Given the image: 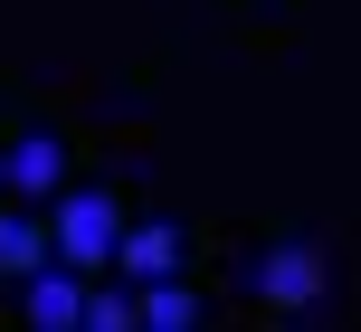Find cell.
Instances as JSON below:
<instances>
[{"label":"cell","mask_w":361,"mask_h":332,"mask_svg":"<svg viewBox=\"0 0 361 332\" xmlns=\"http://www.w3.org/2000/svg\"><path fill=\"white\" fill-rule=\"evenodd\" d=\"M247 295H257V304H276V314H305V304H324V295H333V257H324L314 238H276V247H257Z\"/></svg>","instance_id":"obj_2"},{"label":"cell","mask_w":361,"mask_h":332,"mask_svg":"<svg viewBox=\"0 0 361 332\" xmlns=\"http://www.w3.org/2000/svg\"><path fill=\"white\" fill-rule=\"evenodd\" d=\"M0 200H10V190H0Z\"/></svg>","instance_id":"obj_9"},{"label":"cell","mask_w":361,"mask_h":332,"mask_svg":"<svg viewBox=\"0 0 361 332\" xmlns=\"http://www.w3.org/2000/svg\"><path fill=\"white\" fill-rule=\"evenodd\" d=\"M86 332H133V285H86Z\"/></svg>","instance_id":"obj_8"},{"label":"cell","mask_w":361,"mask_h":332,"mask_svg":"<svg viewBox=\"0 0 361 332\" xmlns=\"http://www.w3.org/2000/svg\"><path fill=\"white\" fill-rule=\"evenodd\" d=\"M48 266V219H29V209H0V285L38 276Z\"/></svg>","instance_id":"obj_6"},{"label":"cell","mask_w":361,"mask_h":332,"mask_svg":"<svg viewBox=\"0 0 361 332\" xmlns=\"http://www.w3.org/2000/svg\"><path fill=\"white\" fill-rule=\"evenodd\" d=\"M57 181H67V143H57V133H19V143H0V190H10V200H48Z\"/></svg>","instance_id":"obj_4"},{"label":"cell","mask_w":361,"mask_h":332,"mask_svg":"<svg viewBox=\"0 0 361 332\" xmlns=\"http://www.w3.org/2000/svg\"><path fill=\"white\" fill-rule=\"evenodd\" d=\"M180 266H190V228H180V219H124V238H114V266H105V276L152 285V276H180Z\"/></svg>","instance_id":"obj_3"},{"label":"cell","mask_w":361,"mask_h":332,"mask_svg":"<svg viewBox=\"0 0 361 332\" xmlns=\"http://www.w3.org/2000/svg\"><path fill=\"white\" fill-rule=\"evenodd\" d=\"M10 295H19V323H38V332H76V314H86V276H76V266H57V276L38 266Z\"/></svg>","instance_id":"obj_5"},{"label":"cell","mask_w":361,"mask_h":332,"mask_svg":"<svg viewBox=\"0 0 361 332\" xmlns=\"http://www.w3.org/2000/svg\"><path fill=\"white\" fill-rule=\"evenodd\" d=\"M48 266H76V276H105L114 266V238H124V200L114 190H48Z\"/></svg>","instance_id":"obj_1"},{"label":"cell","mask_w":361,"mask_h":332,"mask_svg":"<svg viewBox=\"0 0 361 332\" xmlns=\"http://www.w3.org/2000/svg\"><path fill=\"white\" fill-rule=\"evenodd\" d=\"M133 323L190 332V323H200V295H190V285H171V276H152V285H133Z\"/></svg>","instance_id":"obj_7"}]
</instances>
